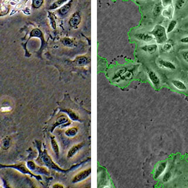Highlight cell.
<instances>
[{
    "instance_id": "cell-21",
    "label": "cell",
    "mask_w": 188,
    "mask_h": 188,
    "mask_svg": "<svg viewBox=\"0 0 188 188\" xmlns=\"http://www.w3.org/2000/svg\"><path fill=\"white\" fill-rule=\"evenodd\" d=\"M43 3V0H33L32 5L34 8H38L41 6Z\"/></svg>"
},
{
    "instance_id": "cell-1",
    "label": "cell",
    "mask_w": 188,
    "mask_h": 188,
    "mask_svg": "<svg viewBox=\"0 0 188 188\" xmlns=\"http://www.w3.org/2000/svg\"><path fill=\"white\" fill-rule=\"evenodd\" d=\"M149 33L153 35L157 44H164L168 40L166 30L164 26L161 25H156L153 30Z\"/></svg>"
},
{
    "instance_id": "cell-27",
    "label": "cell",
    "mask_w": 188,
    "mask_h": 188,
    "mask_svg": "<svg viewBox=\"0 0 188 188\" xmlns=\"http://www.w3.org/2000/svg\"><path fill=\"white\" fill-rule=\"evenodd\" d=\"M183 58L186 62L188 63V51H185L183 53Z\"/></svg>"
},
{
    "instance_id": "cell-6",
    "label": "cell",
    "mask_w": 188,
    "mask_h": 188,
    "mask_svg": "<svg viewBox=\"0 0 188 188\" xmlns=\"http://www.w3.org/2000/svg\"><path fill=\"white\" fill-rule=\"evenodd\" d=\"M72 4V1L70 0L67 4H65L63 5L62 7H61L58 9V13L61 16H64L67 15L71 8Z\"/></svg>"
},
{
    "instance_id": "cell-2",
    "label": "cell",
    "mask_w": 188,
    "mask_h": 188,
    "mask_svg": "<svg viewBox=\"0 0 188 188\" xmlns=\"http://www.w3.org/2000/svg\"><path fill=\"white\" fill-rule=\"evenodd\" d=\"M135 37L139 41L145 42H150L154 40V37L149 33H140L135 35Z\"/></svg>"
},
{
    "instance_id": "cell-15",
    "label": "cell",
    "mask_w": 188,
    "mask_h": 188,
    "mask_svg": "<svg viewBox=\"0 0 188 188\" xmlns=\"http://www.w3.org/2000/svg\"><path fill=\"white\" fill-rule=\"evenodd\" d=\"M178 24V22L176 20H171L170 23L168 24V28L166 29V32L167 33H171V32H172L176 28V25Z\"/></svg>"
},
{
    "instance_id": "cell-25",
    "label": "cell",
    "mask_w": 188,
    "mask_h": 188,
    "mask_svg": "<svg viewBox=\"0 0 188 188\" xmlns=\"http://www.w3.org/2000/svg\"><path fill=\"white\" fill-rule=\"evenodd\" d=\"M77 63L79 65H83V64H85L87 63V59L85 57H81L78 60Z\"/></svg>"
},
{
    "instance_id": "cell-16",
    "label": "cell",
    "mask_w": 188,
    "mask_h": 188,
    "mask_svg": "<svg viewBox=\"0 0 188 188\" xmlns=\"http://www.w3.org/2000/svg\"><path fill=\"white\" fill-rule=\"evenodd\" d=\"M10 143V138L8 137H6L2 142L1 144V147L3 149H7L9 148Z\"/></svg>"
},
{
    "instance_id": "cell-13",
    "label": "cell",
    "mask_w": 188,
    "mask_h": 188,
    "mask_svg": "<svg viewBox=\"0 0 188 188\" xmlns=\"http://www.w3.org/2000/svg\"><path fill=\"white\" fill-rule=\"evenodd\" d=\"M70 0H56L49 7V9L50 10H54L57 8H60L61 7L63 6V5L66 4Z\"/></svg>"
},
{
    "instance_id": "cell-22",
    "label": "cell",
    "mask_w": 188,
    "mask_h": 188,
    "mask_svg": "<svg viewBox=\"0 0 188 188\" xmlns=\"http://www.w3.org/2000/svg\"><path fill=\"white\" fill-rule=\"evenodd\" d=\"M161 4L164 8H166L173 5V0H162Z\"/></svg>"
},
{
    "instance_id": "cell-10",
    "label": "cell",
    "mask_w": 188,
    "mask_h": 188,
    "mask_svg": "<svg viewBox=\"0 0 188 188\" xmlns=\"http://www.w3.org/2000/svg\"><path fill=\"white\" fill-rule=\"evenodd\" d=\"M157 48L158 47L157 44H150L141 47L142 50L150 54H153L155 52H156L157 50Z\"/></svg>"
},
{
    "instance_id": "cell-17",
    "label": "cell",
    "mask_w": 188,
    "mask_h": 188,
    "mask_svg": "<svg viewBox=\"0 0 188 188\" xmlns=\"http://www.w3.org/2000/svg\"><path fill=\"white\" fill-rule=\"evenodd\" d=\"M162 49H163V50L164 51L169 52L173 49V45L171 43L168 42V41H167V42H166L165 43L163 44Z\"/></svg>"
},
{
    "instance_id": "cell-12",
    "label": "cell",
    "mask_w": 188,
    "mask_h": 188,
    "mask_svg": "<svg viewBox=\"0 0 188 188\" xmlns=\"http://www.w3.org/2000/svg\"><path fill=\"white\" fill-rule=\"evenodd\" d=\"M91 173V169H88L85 171H83L82 172L78 173L74 179L73 182H77L79 180H82L86 178Z\"/></svg>"
},
{
    "instance_id": "cell-19",
    "label": "cell",
    "mask_w": 188,
    "mask_h": 188,
    "mask_svg": "<svg viewBox=\"0 0 188 188\" xmlns=\"http://www.w3.org/2000/svg\"><path fill=\"white\" fill-rule=\"evenodd\" d=\"M63 43L64 45L67 47H73L74 45V41L68 38H65L63 39Z\"/></svg>"
},
{
    "instance_id": "cell-5",
    "label": "cell",
    "mask_w": 188,
    "mask_h": 188,
    "mask_svg": "<svg viewBox=\"0 0 188 188\" xmlns=\"http://www.w3.org/2000/svg\"><path fill=\"white\" fill-rule=\"evenodd\" d=\"M174 7L173 5H171L168 7H166L164 9H163L162 12V16L170 20H172L173 14H174Z\"/></svg>"
},
{
    "instance_id": "cell-18",
    "label": "cell",
    "mask_w": 188,
    "mask_h": 188,
    "mask_svg": "<svg viewBox=\"0 0 188 188\" xmlns=\"http://www.w3.org/2000/svg\"><path fill=\"white\" fill-rule=\"evenodd\" d=\"M187 0H177L175 3V6L178 9L183 8L186 4Z\"/></svg>"
},
{
    "instance_id": "cell-7",
    "label": "cell",
    "mask_w": 188,
    "mask_h": 188,
    "mask_svg": "<svg viewBox=\"0 0 188 188\" xmlns=\"http://www.w3.org/2000/svg\"><path fill=\"white\" fill-rule=\"evenodd\" d=\"M81 21V16L78 13H76L74 14L71 16L70 21H69V23H70V26H71L72 27H77L80 24Z\"/></svg>"
},
{
    "instance_id": "cell-8",
    "label": "cell",
    "mask_w": 188,
    "mask_h": 188,
    "mask_svg": "<svg viewBox=\"0 0 188 188\" xmlns=\"http://www.w3.org/2000/svg\"><path fill=\"white\" fill-rule=\"evenodd\" d=\"M148 75L149 77V79L152 82V83L155 86H158L160 84V79L157 75V74L153 70H149L148 72Z\"/></svg>"
},
{
    "instance_id": "cell-3",
    "label": "cell",
    "mask_w": 188,
    "mask_h": 188,
    "mask_svg": "<svg viewBox=\"0 0 188 188\" xmlns=\"http://www.w3.org/2000/svg\"><path fill=\"white\" fill-rule=\"evenodd\" d=\"M2 167H7V168H13L16 169L17 171L24 173V174H29L31 175V173L30 172L28 169L25 167V164L23 163H20L18 164H13V165H9V166H4L2 165Z\"/></svg>"
},
{
    "instance_id": "cell-9",
    "label": "cell",
    "mask_w": 188,
    "mask_h": 188,
    "mask_svg": "<svg viewBox=\"0 0 188 188\" xmlns=\"http://www.w3.org/2000/svg\"><path fill=\"white\" fill-rule=\"evenodd\" d=\"M167 167V162H162L161 164L158 165L157 167L155 173V178L157 179L160 176L162 175V174L164 172L166 168Z\"/></svg>"
},
{
    "instance_id": "cell-24",
    "label": "cell",
    "mask_w": 188,
    "mask_h": 188,
    "mask_svg": "<svg viewBox=\"0 0 188 188\" xmlns=\"http://www.w3.org/2000/svg\"><path fill=\"white\" fill-rule=\"evenodd\" d=\"M171 177H172V173L170 171H168L164 174V178H163V181L164 182H168L171 179Z\"/></svg>"
},
{
    "instance_id": "cell-20",
    "label": "cell",
    "mask_w": 188,
    "mask_h": 188,
    "mask_svg": "<svg viewBox=\"0 0 188 188\" xmlns=\"http://www.w3.org/2000/svg\"><path fill=\"white\" fill-rule=\"evenodd\" d=\"M80 148H81V146H80L79 145H77V146H74V147H72L70 149V150L69 151V152H68V157H72L78 150V149Z\"/></svg>"
},
{
    "instance_id": "cell-26",
    "label": "cell",
    "mask_w": 188,
    "mask_h": 188,
    "mask_svg": "<svg viewBox=\"0 0 188 188\" xmlns=\"http://www.w3.org/2000/svg\"><path fill=\"white\" fill-rule=\"evenodd\" d=\"M52 148H53V149L54 150L55 152L58 153V148L56 143L55 142V141L54 139L52 140Z\"/></svg>"
},
{
    "instance_id": "cell-14",
    "label": "cell",
    "mask_w": 188,
    "mask_h": 188,
    "mask_svg": "<svg viewBox=\"0 0 188 188\" xmlns=\"http://www.w3.org/2000/svg\"><path fill=\"white\" fill-rule=\"evenodd\" d=\"M164 9V7L162 6L161 3H158L155 5L154 8L153 9V14L155 16H158L162 14V10Z\"/></svg>"
},
{
    "instance_id": "cell-28",
    "label": "cell",
    "mask_w": 188,
    "mask_h": 188,
    "mask_svg": "<svg viewBox=\"0 0 188 188\" xmlns=\"http://www.w3.org/2000/svg\"><path fill=\"white\" fill-rule=\"evenodd\" d=\"M180 42L182 43H183V44H188V37L182 38V39H180Z\"/></svg>"
},
{
    "instance_id": "cell-11",
    "label": "cell",
    "mask_w": 188,
    "mask_h": 188,
    "mask_svg": "<svg viewBox=\"0 0 188 188\" xmlns=\"http://www.w3.org/2000/svg\"><path fill=\"white\" fill-rule=\"evenodd\" d=\"M172 83L173 85L179 90L185 91L187 89V87L185 84V83L180 80H176V79L173 80Z\"/></svg>"
},
{
    "instance_id": "cell-23",
    "label": "cell",
    "mask_w": 188,
    "mask_h": 188,
    "mask_svg": "<svg viewBox=\"0 0 188 188\" xmlns=\"http://www.w3.org/2000/svg\"><path fill=\"white\" fill-rule=\"evenodd\" d=\"M8 10H9V8H8V5H5V3L3 2L2 4V7H1L0 8V13H2V16L3 15H5V14H7V13H8Z\"/></svg>"
},
{
    "instance_id": "cell-4",
    "label": "cell",
    "mask_w": 188,
    "mask_h": 188,
    "mask_svg": "<svg viewBox=\"0 0 188 188\" xmlns=\"http://www.w3.org/2000/svg\"><path fill=\"white\" fill-rule=\"evenodd\" d=\"M158 64L160 67L164 68V69L169 70H175L176 68V66L171 61H169L164 60H159L158 62Z\"/></svg>"
}]
</instances>
